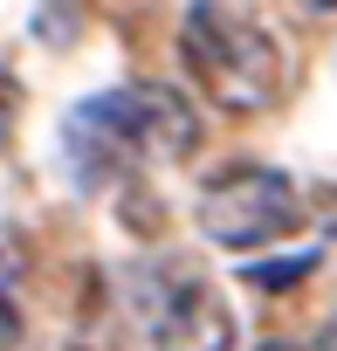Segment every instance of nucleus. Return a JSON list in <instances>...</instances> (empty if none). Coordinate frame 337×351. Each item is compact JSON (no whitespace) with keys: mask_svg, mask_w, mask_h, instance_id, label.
<instances>
[{"mask_svg":"<svg viewBox=\"0 0 337 351\" xmlns=\"http://www.w3.org/2000/svg\"><path fill=\"white\" fill-rule=\"evenodd\" d=\"M200 138L193 104L165 83H117L83 97L62 117V165L76 186H110L124 172H151V165H173L186 158Z\"/></svg>","mask_w":337,"mask_h":351,"instance_id":"1","label":"nucleus"},{"mask_svg":"<svg viewBox=\"0 0 337 351\" xmlns=\"http://www.w3.org/2000/svg\"><path fill=\"white\" fill-rule=\"evenodd\" d=\"M179 56L200 83V97L227 117H255L282 97L289 83V62H282V42L248 14V8H186V28H179Z\"/></svg>","mask_w":337,"mask_h":351,"instance_id":"2","label":"nucleus"},{"mask_svg":"<svg viewBox=\"0 0 337 351\" xmlns=\"http://www.w3.org/2000/svg\"><path fill=\"white\" fill-rule=\"evenodd\" d=\"M193 221L214 248H255L262 255V248H275L282 234L303 228V193L275 165H227L221 180L200 186Z\"/></svg>","mask_w":337,"mask_h":351,"instance_id":"3","label":"nucleus"},{"mask_svg":"<svg viewBox=\"0 0 337 351\" xmlns=\"http://www.w3.org/2000/svg\"><path fill=\"white\" fill-rule=\"evenodd\" d=\"M151 344L158 351H234V310L221 303L214 282L186 276L165 289V303L151 317Z\"/></svg>","mask_w":337,"mask_h":351,"instance_id":"4","label":"nucleus"},{"mask_svg":"<svg viewBox=\"0 0 337 351\" xmlns=\"http://www.w3.org/2000/svg\"><path fill=\"white\" fill-rule=\"evenodd\" d=\"M21 269H28V255H21L14 228H0V351H14V344H21V303H14Z\"/></svg>","mask_w":337,"mask_h":351,"instance_id":"5","label":"nucleus"},{"mask_svg":"<svg viewBox=\"0 0 337 351\" xmlns=\"http://www.w3.org/2000/svg\"><path fill=\"white\" fill-rule=\"evenodd\" d=\"M323 255L316 248H303L296 262H248V282H262V289H282V282H296V276H310Z\"/></svg>","mask_w":337,"mask_h":351,"instance_id":"6","label":"nucleus"},{"mask_svg":"<svg viewBox=\"0 0 337 351\" xmlns=\"http://www.w3.org/2000/svg\"><path fill=\"white\" fill-rule=\"evenodd\" d=\"M262 351H289V344H262Z\"/></svg>","mask_w":337,"mask_h":351,"instance_id":"7","label":"nucleus"}]
</instances>
